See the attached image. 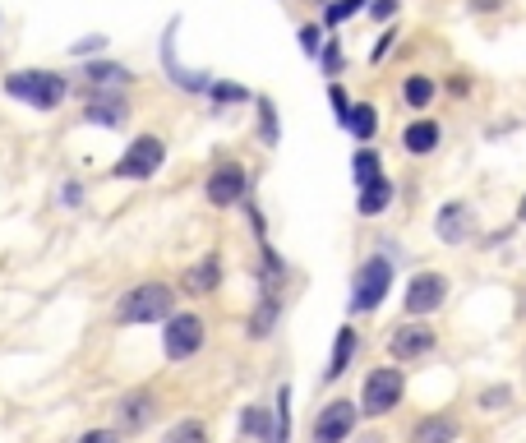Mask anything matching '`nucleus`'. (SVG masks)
Masks as SVG:
<instances>
[{"label": "nucleus", "mask_w": 526, "mask_h": 443, "mask_svg": "<svg viewBox=\"0 0 526 443\" xmlns=\"http://www.w3.org/2000/svg\"><path fill=\"white\" fill-rule=\"evenodd\" d=\"M356 443H388V439H383V434H360Z\"/></svg>", "instance_id": "40"}, {"label": "nucleus", "mask_w": 526, "mask_h": 443, "mask_svg": "<svg viewBox=\"0 0 526 443\" xmlns=\"http://www.w3.org/2000/svg\"><path fill=\"white\" fill-rule=\"evenodd\" d=\"M365 5H370V0H323V5H319V10H323L319 24L328 28V33H337V28H347L351 19H360Z\"/></svg>", "instance_id": "22"}, {"label": "nucleus", "mask_w": 526, "mask_h": 443, "mask_svg": "<svg viewBox=\"0 0 526 443\" xmlns=\"http://www.w3.org/2000/svg\"><path fill=\"white\" fill-rule=\"evenodd\" d=\"M162 65H167V79L176 88H185V93H208V84H213V74L208 70H185L176 60V19H171L167 37H162Z\"/></svg>", "instance_id": "12"}, {"label": "nucleus", "mask_w": 526, "mask_h": 443, "mask_svg": "<svg viewBox=\"0 0 526 443\" xmlns=\"http://www.w3.org/2000/svg\"><path fill=\"white\" fill-rule=\"evenodd\" d=\"M476 407H480V411H508V407H513V388H508V384L480 388V393H476Z\"/></svg>", "instance_id": "33"}, {"label": "nucleus", "mask_w": 526, "mask_h": 443, "mask_svg": "<svg viewBox=\"0 0 526 443\" xmlns=\"http://www.w3.org/2000/svg\"><path fill=\"white\" fill-rule=\"evenodd\" d=\"M79 443H120V434L116 430H88V434H79Z\"/></svg>", "instance_id": "38"}, {"label": "nucleus", "mask_w": 526, "mask_h": 443, "mask_svg": "<svg viewBox=\"0 0 526 443\" xmlns=\"http://www.w3.org/2000/svg\"><path fill=\"white\" fill-rule=\"evenodd\" d=\"M434 347H439V333H434L430 319H411V314H407V319L388 333V356H393L397 365L434 356Z\"/></svg>", "instance_id": "9"}, {"label": "nucleus", "mask_w": 526, "mask_h": 443, "mask_svg": "<svg viewBox=\"0 0 526 443\" xmlns=\"http://www.w3.org/2000/svg\"><path fill=\"white\" fill-rule=\"evenodd\" d=\"M204 97L213 102V107H240V102H254L250 88H245V84H231V79H213Z\"/></svg>", "instance_id": "28"}, {"label": "nucleus", "mask_w": 526, "mask_h": 443, "mask_svg": "<svg viewBox=\"0 0 526 443\" xmlns=\"http://www.w3.org/2000/svg\"><path fill=\"white\" fill-rule=\"evenodd\" d=\"M319 70L328 74V79H337V74L347 70V51H342V37L328 33V42H323V51H319Z\"/></svg>", "instance_id": "30"}, {"label": "nucleus", "mask_w": 526, "mask_h": 443, "mask_svg": "<svg viewBox=\"0 0 526 443\" xmlns=\"http://www.w3.org/2000/svg\"><path fill=\"white\" fill-rule=\"evenodd\" d=\"M457 439H462V425H457L453 416H443V411L420 416L407 434V443H457Z\"/></svg>", "instance_id": "15"}, {"label": "nucleus", "mask_w": 526, "mask_h": 443, "mask_svg": "<svg viewBox=\"0 0 526 443\" xmlns=\"http://www.w3.org/2000/svg\"><path fill=\"white\" fill-rule=\"evenodd\" d=\"M448 296H453V282L443 273H434V268H420L407 282V291H402V310L411 319H430V314H439L448 305Z\"/></svg>", "instance_id": "6"}, {"label": "nucleus", "mask_w": 526, "mask_h": 443, "mask_svg": "<svg viewBox=\"0 0 526 443\" xmlns=\"http://www.w3.org/2000/svg\"><path fill=\"white\" fill-rule=\"evenodd\" d=\"M360 430V402L351 397H333V402H323L319 416L310 425V443H351Z\"/></svg>", "instance_id": "5"}, {"label": "nucleus", "mask_w": 526, "mask_h": 443, "mask_svg": "<svg viewBox=\"0 0 526 443\" xmlns=\"http://www.w3.org/2000/svg\"><path fill=\"white\" fill-rule=\"evenodd\" d=\"M254 111H259V144L277 148L282 144V120H277V102L273 97H254Z\"/></svg>", "instance_id": "27"}, {"label": "nucleus", "mask_w": 526, "mask_h": 443, "mask_svg": "<svg viewBox=\"0 0 526 443\" xmlns=\"http://www.w3.org/2000/svg\"><path fill=\"white\" fill-rule=\"evenodd\" d=\"M240 434H250V439H263V443H277L273 407H245V416H240Z\"/></svg>", "instance_id": "26"}, {"label": "nucleus", "mask_w": 526, "mask_h": 443, "mask_svg": "<svg viewBox=\"0 0 526 443\" xmlns=\"http://www.w3.org/2000/svg\"><path fill=\"white\" fill-rule=\"evenodd\" d=\"M176 314V291L167 282H139L116 300V324H162Z\"/></svg>", "instance_id": "4"}, {"label": "nucleus", "mask_w": 526, "mask_h": 443, "mask_svg": "<svg viewBox=\"0 0 526 443\" xmlns=\"http://www.w3.org/2000/svg\"><path fill=\"white\" fill-rule=\"evenodd\" d=\"M393 277H397V259L388 254H365L351 273V291H347V314H374L383 305V296L393 291Z\"/></svg>", "instance_id": "1"}, {"label": "nucleus", "mask_w": 526, "mask_h": 443, "mask_svg": "<svg viewBox=\"0 0 526 443\" xmlns=\"http://www.w3.org/2000/svg\"><path fill=\"white\" fill-rule=\"evenodd\" d=\"M443 88H448L453 97H471V79H467V74H453V79H448Z\"/></svg>", "instance_id": "37"}, {"label": "nucleus", "mask_w": 526, "mask_h": 443, "mask_svg": "<svg viewBox=\"0 0 526 443\" xmlns=\"http://www.w3.org/2000/svg\"><path fill=\"white\" fill-rule=\"evenodd\" d=\"M402 402H407V374L397 370V360L393 365H374L365 374V384H360V416L383 420V416H393Z\"/></svg>", "instance_id": "3"}, {"label": "nucleus", "mask_w": 526, "mask_h": 443, "mask_svg": "<svg viewBox=\"0 0 526 443\" xmlns=\"http://www.w3.org/2000/svg\"><path fill=\"white\" fill-rule=\"evenodd\" d=\"M84 120H88V125H107V130H120V125L130 120V102H125V97H116V93L107 88V97L97 93L93 102H88Z\"/></svg>", "instance_id": "20"}, {"label": "nucleus", "mask_w": 526, "mask_h": 443, "mask_svg": "<svg viewBox=\"0 0 526 443\" xmlns=\"http://www.w3.org/2000/svg\"><path fill=\"white\" fill-rule=\"evenodd\" d=\"M162 443H208V425L204 420H194V416H185L162 434Z\"/></svg>", "instance_id": "29"}, {"label": "nucleus", "mask_w": 526, "mask_h": 443, "mask_svg": "<svg viewBox=\"0 0 526 443\" xmlns=\"http://www.w3.org/2000/svg\"><path fill=\"white\" fill-rule=\"evenodd\" d=\"M356 351H360V333L351 324H342L337 328V337H333V351H328V360H323V384L333 388L337 379H342V374L351 370V360H356Z\"/></svg>", "instance_id": "14"}, {"label": "nucleus", "mask_w": 526, "mask_h": 443, "mask_svg": "<svg viewBox=\"0 0 526 443\" xmlns=\"http://www.w3.org/2000/svg\"><path fill=\"white\" fill-rule=\"evenodd\" d=\"M351 102H356V97H351L347 88H342V79H328V107H333V120H337V125H342V116L351 111Z\"/></svg>", "instance_id": "34"}, {"label": "nucleus", "mask_w": 526, "mask_h": 443, "mask_svg": "<svg viewBox=\"0 0 526 443\" xmlns=\"http://www.w3.org/2000/svg\"><path fill=\"white\" fill-rule=\"evenodd\" d=\"M102 47H107V37H102V33H93V37H84V42L74 47V56H93V51H102Z\"/></svg>", "instance_id": "36"}, {"label": "nucleus", "mask_w": 526, "mask_h": 443, "mask_svg": "<svg viewBox=\"0 0 526 443\" xmlns=\"http://www.w3.org/2000/svg\"><path fill=\"white\" fill-rule=\"evenodd\" d=\"M208 342V324L199 319V314H167L162 319V351H167V360H190L199 356Z\"/></svg>", "instance_id": "7"}, {"label": "nucleus", "mask_w": 526, "mask_h": 443, "mask_svg": "<svg viewBox=\"0 0 526 443\" xmlns=\"http://www.w3.org/2000/svg\"><path fill=\"white\" fill-rule=\"evenodd\" d=\"M204 199L213 208H236L250 199V171L240 167V162H217L204 180Z\"/></svg>", "instance_id": "10"}, {"label": "nucleus", "mask_w": 526, "mask_h": 443, "mask_svg": "<svg viewBox=\"0 0 526 443\" xmlns=\"http://www.w3.org/2000/svg\"><path fill=\"white\" fill-rule=\"evenodd\" d=\"M517 222H526V194H522V204H517Z\"/></svg>", "instance_id": "41"}, {"label": "nucleus", "mask_w": 526, "mask_h": 443, "mask_svg": "<svg viewBox=\"0 0 526 443\" xmlns=\"http://www.w3.org/2000/svg\"><path fill=\"white\" fill-rule=\"evenodd\" d=\"M84 79H88L93 88H125L134 74L125 70V65H116V60H88V65H84Z\"/></svg>", "instance_id": "23"}, {"label": "nucleus", "mask_w": 526, "mask_h": 443, "mask_svg": "<svg viewBox=\"0 0 526 443\" xmlns=\"http://www.w3.org/2000/svg\"><path fill=\"white\" fill-rule=\"evenodd\" d=\"M337 130H347L356 144H374V134H379V107L374 102H351V111L342 116Z\"/></svg>", "instance_id": "21"}, {"label": "nucleus", "mask_w": 526, "mask_h": 443, "mask_svg": "<svg viewBox=\"0 0 526 443\" xmlns=\"http://www.w3.org/2000/svg\"><path fill=\"white\" fill-rule=\"evenodd\" d=\"M383 176V157H379V148H370V144H360L356 148V157H351V185L356 190H365L370 180H379Z\"/></svg>", "instance_id": "24"}, {"label": "nucleus", "mask_w": 526, "mask_h": 443, "mask_svg": "<svg viewBox=\"0 0 526 443\" xmlns=\"http://www.w3.org/2000/svg\"><path fill=\"white\" fill-rule=\"evenodd\" d=\"M397 10H402V0H370V5H365V14H370L374 24H393L397 19Z\"/></svg>", "instance_id": "35"}, {"label": "nucleus", "mask_w": 526, "mask_h": 443, "mask_svg": "<svg viewBox=\"0 0 526 443\" xmlns=\"http://www.w3.org/2000/svg\"><path fill=\"white\" fill-rule=\"evenodd\" d=\"M443 144V125L434 116H411L402 125V153L407 157H434Z\"/></svg>", "instance_id": "13"}, {"label": "nucleus", "mask_w": 526, "mask_h": 443, "mask_svg": "<svg viewBox=\"0 0 526 443\" xmlns=\"http://www.w3.org/2000/svg\"><path fill=\"white\" fill-rule=\"evenodd\" d=\"M397 93H402V107L420 116V111L434 107V97H439V79H434V74H425V70L402 74V88H397Z\"/></svg>", "instance_id": "18"}, {"label": "nucleus", "mask_w": 526, "mask_h": 443, "mask_svg": "<svg viewBox=\"0 0 526 443\" xmlns=\"http://www.w3.org/2000/svg\"><path fill=\"white\" fill-rule=\"evenodd\" d=\"M277 319H282V291L277 287H259V305L250 314V337L263 342V337H273Z\"/></svg>", "instance_id": "19"}, {"label": "nucleus", "mask_w": 526, "mask_h": 443, "mask_svg": "<svg viewBox=\"0 0 526 443\" xmlns=\"http://www.w3.org/2000/svg\"><path fill=\"white\" fill-rule=\"evenodd\" d=\"M162 162H167V144H162L157 134H139V139L116 157L111 176H116V180H148V176L162 171Z\"/></svg>", "instance_id": "8"}, {"label": "nucleus", "mask_w": 526, "mask_h": 443, "mask_svg": "<svg viewBox=\"0 0 526 443\" xmlns=\"http://www.w3.org/2000/svg\"><path fill=\"white\" fill-rule=\"evenodd\" d=\"M222 287V259L217 254H204L194 268H185V277H180V291L185 296H213V291Z\"/></svg>", "instance_id": "16"}, {"label": "nucleus", "mask_w": 526, "mask_h": 443, "mask_svg": "<svg viewBox=\"0 0 526 443\" xmlns=\"http://www.w3.org/2000/svg\"><path fill=\"white\" fill-rule=\"evenodd\" d=\"M393 204H397V185H393V176H388V171H383L379 180H370L365 190H356V213L360 217H383Z\"/></svg>", "instance_id": "17"}, {"label": "nucleus", "mask_w": 526, "mask_h": 443, "mask_svg": "<svg viewBox=\"0 0 526 443\" xmlns=\"http://www.w3.org/2000/svg\"><path fill=\"white\" fill-rule=\"evenodd\" d=\"M467 10H471V14H490V10L499 14V10H503V0H467Z\"/></svg>", "instance_id": "39"}, {"label": "nucleus", "mask_w": 526, "mask_h": 443, "mask_svg": "<svg viewBox=\"0 0 526 443\" xmlns=\"http://www.w3.org/2000/svg\"><path fill=\"white\" fill-rule=\"evenodd\" d=\"M5 93L33 111H56L70 97V79L56 70H14L5 74Z\"/></svg>", "instance_id": "2"}, {"label": "nucleus", "mask_w": 526, "mask_h": 443, "mask_svg": "<svg viewBox=\"0 0 526 443\" xmlns=\"http://www.w3.org/2000/svg\"><path fill=\"white\" fill-rule=\"evenodd\" d=\"M148 420H153V393H130V397H120V425L125 430H144Z\"/></svg>", "instance_id": "25"}, {"label": "nucleus", "mask_w": 526, "mask_h": 443, "mask_svg": "<svg viewBox=\"0 0 526 443\" xmlns=\"http://www.w3.org/2000/svg\"><path fill=\"white\" fill-rule=\"evenodd\" d=\"M397 37H402V28H397V24H383V33L374 37L370 56H365V60H370V65H374V70H379L383 60H388V56H393V51H397Z\"/></svg>", "instance_id": "31"}, {"label": "nucleus", "mask_w": 526, "mask_h": 443, "mask_svg": "<svg viewBox=\"0 0 526 443\" xmlns=\"http://www.w3.org/2000/svg\"><path fill=\"white\" fill-rule=\"evenodd\" d=\"M296 42H300V51H305V60H319L323 42H328V28H323V24H300Z\"/></svg>", "instance_id": "32"}, {"label": "nucleus", "mask_w": 526, "mask_h": 443, "mask_svg": "<svg viewBox=\"0 0 526 443\" xmlns=\"http://www.w3.org/2000/svg\"><path fill=\"white\" fill-rule=\"evenodd\" d=\"M480 231L476 222V208L467 204V199H448V204H439V213H434V236L443 240V245H471Z\"/></svg>", "instance_id": "11"}]
</instances>
